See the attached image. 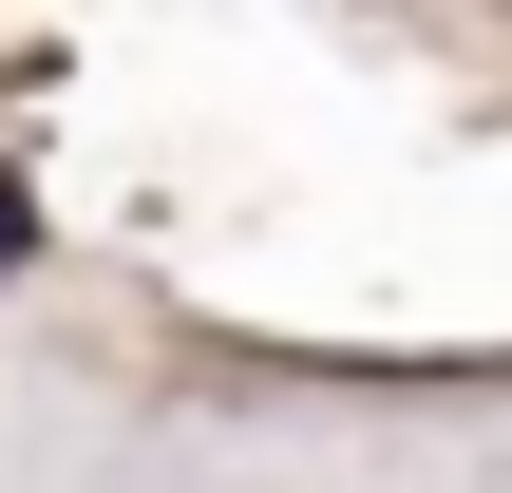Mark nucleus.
<instances>
[{
    "instance_id": "1",
    "label": "nucleus",
    "mask_w": 512,
    "mask_h": 493,
    "mask_svg": "<svg viewBox=\"0 0 512 493\" xmlns=\"http://www.w3.org/2000/svg\"><path fill=\"white\" fill-rule=\"evenodd\" d=\"M38 266V171H0V285Z\"/></svg>"
}]
</instances>
